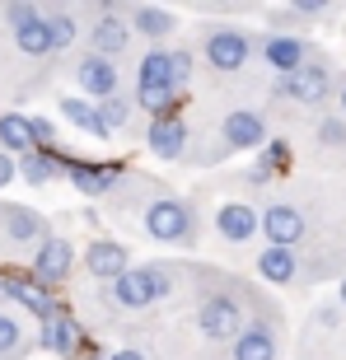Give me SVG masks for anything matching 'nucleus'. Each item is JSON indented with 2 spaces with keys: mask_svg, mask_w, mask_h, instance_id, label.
Instances as JSON below:
<instances>
[{
  "mask_svg": "<svg viewBox=\"0 0 346 360\" xmlns=\"http://www.w3.org/2000/svg\"><path fill=\"white\" fill-rule=\"evenodd\" d=\"M94 108H98V122L108 127V136H113V131H122V127L132 122V98H127L122 89H117V94H108V98H98Z\"/></svg>",
  "mask_w": 346,
  "mask_h": 360,
  "instance_id": "nucleus-27",
  "label": "nucleus"
},
{
  "mask_svg": "<svg viewBox=\"0 0 346 360\" xmlns=\"http://www.w3.org/2000/svg\"><path fill=\"white\" fill-rule=\"evenodd\" d=\"M286 164H290V146H286V141H267V150H262V164H257V169H262V174L271 178V174H281Z\"/></svg>",
  "mask_w": 346,
  "mask_h": 360,
  "instance_id": "nucleus-29",
  "label": "nucleus"
},
{
  "mask_svg": "<svg viewBox=\"0 0 346 360\" xmlns=\"http://www.w3.org/2000/svg\"><path fill=\"white\" fill-rule=\"evenodd\" d=\"M5 281V285H0V295H10L14 304H24L28 314H33V319L38 323H47L56 314V300H52V290H42L38 281L33 276H0Z\"/></svg>",
  "mask_w": 346,
  "mask_h": 360,
  "instance_id": "nucleus-13",
  "label": "nucleus"
},
{
  "mask_svg": "<svg viewBox=\"0 0 346 360\" xmlns=\"http://www.w3.org/2000/svg\"><path fill=\"white\" fill-rule=\"evenodd\" d=\"M323 10H328L323 0H295L290 5V14H300V19H314V14H323Z\"/></svg>",
  "mask_w": 346,
  "mask_h": 360,
  "instance_id": "nucleus-34",
  "label": "nucleus"
},
{
  "mask_svg": "<svg viewBox=\"0 0 346 360\" xmlns=\"http://www.w3.org/2000/svg\"><path fill=\"white\" fill-rule=\"evenodd\" d=\"M108 360H150V356H141V351H113Z\"/></svg>",
  "mask_w": 346,
  "mask_h": 360,
  "instance_id": "nucleus-36",
  "label": "nucleus"
},
{
  "mask_svg": "<svg viewBox=\"0 0 346 360\" xmlns=\"http://www.w3.org/2000/svg\"><path fill=\"white\" fill-rule=\"evenodd\" d=\"M61 112H66L75 127H80L84 136H94V141H108V127L98 122V108L84 103V98H61Z\"/></svg>",
  "mask_w": 346,
  "mask_h": 360,
  "instance_id": "nucleus-26",
  "label": "nucleus"
},
{
  "mask_svg": "<svg viewBox=\"0 0 346 360\" xmlns=\"http://www.w3.org/2000/svg\"><path fill=\"white\" fill-rule=\"evenodd\" d=\"M136 80H141V94H155V89H169V94H173L169 52H146V56H141V70H136Z\"/></svg>",
  "mask_w": 346,
  "mask_h": 360,
  "instance_id": "nucleus-22",
  "label": "nucleus"
},
{
  "mask_svg": "<svg viewBox=\"0 0 346 360\" xmlns=\"http://www.w3.org/2000/svg\"><path fill=\"white\" fill-rule=\"evenodd\" d=\"M127 42H132V24H127V19H117V14L103 5V14L89 24V52L113 61V56L127 52Z\"/></svg>",
  "mask_w": 346,
  "mask_h": 360,
  "instance_id": "nucleus-10",
  "label": "nucleus"
},
{
  "mask_svg": "<svg viewBox=\"0 0 346 360\" xmlns=\"http://www.w3.org/2000/svg\"><path fill=\"white\" fill-rule=\"evenodd\" d=\"M56 169H66L70 183L80 187L84 197H103L113 187L122 183V164H84V160H66L61 150H56Z\"/></svg>",
  "mask_w": 346,
  "mask_h": 360,
  "instance_id": "nucleus-8",
  "label": "nucleus"
},
{
  "mask_svg": "<svg viewBox=\"0 0 346 360\" xmlns=\"http://www.w3.org/2000/svg\"><path fill=\"white\" fill-rule=\"evenodd\" d=\"M70 267H75V248H70L66 239L47 234V239L38 243V253H33V281H38L42 290H52V285H61V281L70 276Z\"/></svg>",
  "mask_w": 346,
  "mask_h": 360,
  "instance_id": "nucleus-6",
  "label": "nucleus"
},
{
  "mask_svg": "<svg viewBox=\"0 0 346 360\" xmlns=\"http://www.w3.org/2000/svg\"><path fill=\"white\" fill-rule=\"evenodd\" d=\"M14 169H19V178H24V183L42 187L47 178L56 174V146H47V150H28V155L14 164Z\"/></svg>",
  "mask_w": 346,
  "mask_h": 360,
  "instance_id": "nucleus-25",
  "label": "nucleus"
},
{
  "mask_svg": "<svg viewBox=\"0 0 346 360\" xmlns=\"http://www.w3.org/2000/svg\"><path fill=\"white\" fill-rule=\"evenodd\" d=\"M75 84H80L89 98H108V94H117V89H122V80H117V61L84 52L80 61H75Z\"/></svg>",
  "mask_w": 346,
  "mask_h": 360,
  "instance_id": "nucleus-9",
  "label": "nucleus"
},
{
  "mask_svg": "<svg viewBox=\"0 0 346 360\" xmlns=\"http://www.w3.org/2000/svg\"><path fill=\"white\" fill-rule=\"evenodd\" d=\"M337 98H342V112H346V84H342V94H337Z\"/></svg>",
  "mask_w": 346,
  "mask_h": 360,
  "instance_id": "nucleus-37",
  "label": "nucleus"
},
{
  "mask_svg": "<svg viewBox=\"0 0 346 360\" xmlns=\"http://www.w3.org/2000/svg\"><path fill=\"white\" fill-rule=\"evenodd\" d=\"M14 42H19V52H24V56H47V52H52L47 14H38V19H28V24H19V28H14Z\"/></svg>",
  "mask_w": 346,
  "mask_h": 360,
  "instance_id": "nucleus-23",
  "label": "nucleus"
},
{
  "mask_svg": "<svg viewBox=\"0 0 346 360\" xmlns=\"http://www.w3.org/2000/svg\"><path fill=\"white\" fill-rule=\"evenodd\" d=\"M146 146L155 160H178L187 146V127L173 112H164V117H150V131H146Z\"/></svg>",
  "mask_w": 346,
  "mask_h": 360,
  "instance_id": "nucleus-15",
  "label": "nucleus"
},
{
  "mask_svg": "<svg viewBox=\"0 0 346 360\" xmlns=\"http://www.w3.org/2000/svg\"><path fill=\"white\" fill-rule=\"evenodd\" d=\"M262 61L271 70H281V75H290V70H300L309 61V52H305V42H300V38L271 33V38H262Z\"/></svg>",
  "mask_w": 346,
  "mask_h": 360,
  "instance_id": "nucleus-18",
  "label": "nucleus"
},
{
  "mask_svg": "<svg viewBox=\"0 0 346 360\" xmlns=\"http://www.w3.org/2000/svg\"><path fill=\"white\" fill-rule=\"evenodd\" d=\"M38 342H42V351H56V356H75V351H80V323H75V314H70V309H56L52 319L42 323Z\"/></svg>",
  "mask_w": 346,
  "mask_h": 360,
  "instance_id": "nucleus-16",
  "label": "nucleus"
},
{
  "mask_svg": "<svg viewBox=\"0 0 346 360\" xmlns=\"http://www.w3.org/2000/svg\"><path fill=\"white\" fill-rule=\"evenodd\" d=\"M243 304H239V295H229V290H215L201 300L197 309V328L201 337H211V342H234V337L243 333Z\"/></svg>",
  "mask_w": 346,
  "mask_h": 360,
  "instance_id": "nucleus-3",
  "label": "nucleus"
},
{
  "mask_svg": "<svg viewBox=\"0 0 346 360\" xmlns=\"http://www.w3.org/2000/svg\"><path fill=\"white\" fill-rule=\"evenodd\" d=\"M257 229L267 234L271 248H295V243L305 239V211L290 206V201H276V206H267L257 215Z\"/></svg>",
  "mask_w": 346,
  "mask_h": 360,
  "instance_id": "nucleus-7",
  "label": "nucleus"
},
{
  "mask_svg": "<svg viewBox=\"0 0 346 360\" xmlns=\"http://www.w3.org/2000/svg\"><path fill=\"white\" fill-rule=\"evenodd\" d=\"M24 347V328L10 319V314H0V360L5 356H14V351Z\"/></svg>",
  "mask_w": 346,
  "mask_h": 360,
  "instance_id": "nucleus-30",
  "label": "nucleus"
},
{
  "mask_svg": "<svg viewBox=\"0 0 346 360\" xmlns=\"http://www.w3.org/2000/svg\"><path fill=\"white\" fill-rule=\"evenodd\" d=\"M215 229H220V239H229V243H248L257 234V211L243 206V201H225V206L215 211Z\"/></svg>",
  "mask_w": 346,
  "mask_h": 360,
  "instance_id": "nucleus-17",
  "label": "nucleus"
},
{
  "mask_svg": "<svg viewBox=\"0 0 346 360\" xmlns=\"http://www.w3.org/2000/svg\"><path fill=\"white\" fill-rule=\"evenodd\" d=\"M47 33H52V52L56 47H70L80 24H75V14H47Z\"/></svg>",
  "mask_w": 346,
  "mask_h": 360,
  "instance_id": "nucleus-28",
  "label": "nucleus"
},
{
  "mask_svg": "<svg viewBox=\"0 0 346 360\" xmlns=\"http://www.w3.org/2000/svg\"><path fill=\"white\" fill-rule=\"evenodd\" d=\"M319 141L323 146H346V122L342 117H323L319 122Z\"/></svg>",
  "mask_w": 346,
  "mask_h": 360,
  "instance_id": "nucleus-32",
  "label": "nucleus"
},
{
  "mask_svg": "<svg viewBox=\"0 0 346 360\" xmlns=\"http://www.w3.org/2000/svg\"><path fill=\"white\" fill-rule=\"evenodd\" d=\"M169 295V271L164 267H127L117 281H108V300L122 309H146Z\"/></svg>",
  "mask_w": 346,
  "mask_h": 360,
  "instance_id": "nucleus-2",
  "label": "nucleus"
},
{
  "mask_svg": "<svg viewBox=\"0 0 346 360\" xmlns=\"http://www.w3.org/2000/svg\"><path fill=\"white\" fill-rule=\"evenodd\" d=\"M257 271H262L267 285H290V281L300 276L295 248H262V253H257Z\"/></svg>",
  "mask_w": 346,
  "mask_h": 360,
  "instance_id": "nucleus-20",
  "label": "nucleus"
},
{
  "mask_svg": "<svg viewBox=\"0 0 346 360\" xmlns=\"http://www.w3.org/2000/svg\"><path fill=\"white\" fill-rule=\"evenodd\" d=\"M132 33H146V38H169L173 33V14L160 5H136L132 10Z\"/></svg>",
  "mask_w": 346,
  "mask_h": 360,
  "instance_id": "nucleus-24",
  "label": "nucleus"
},
{
  "mask_svg": "<svg viewBox=\"0 0 346 360\" xmlns=\"http://www.w3.org/2000/svg\"><path fill=\"white\" fill-rule=\"evenodd\" d=\"M146 234L160 243H192L197 239V211L183 197H160L146 206Z\"/></svg>",
  "mask_w": 346,
  "mask_h": 360,
  "instance_id": "nucleus-1",
  "label": "nucleus"
},
{
  "mask_svg": "<svg viewBox=\"0 0 346 360\" xmlns=\"http://www.w3.org/2000/svg\"><path fill=\"white\" fill-rule=\"evenodd\" d=\"M0 225H5V234L19 239V243H42V239H47L42 215L28 211V206H0Z\"/></svg>",
  "mask_w": 346,
  "mask_h": 360,
  "instance_id": "nucleus-19",
  "label": "nucleus"
},
{
  "mask_svg": "<svg viewBox=\"0 0 346 360\" xmlns=\"http://www.w3.org/2000/svg\"><path fill=\"white\" fill-rule=\"evenodd\" d=\"M276 94H281V98H295V103H323V98L333 94V75H328L323 61H305L300 70L281 75Z\"/></svg>",
  "mask_w": 346,
  "mask_h": 360,
  "instance_id": "nucleus-5",
  "label": "nucleus"
},
{
  "mask_svg": "<svg viewBox=\"0 0 346 360\" xmlns=\"http://www.w3.org/2000/svg\"><path fill=\"white\" fill-rule=\"evenodd\" d=\"M342 304H346V276H342Z\"/></svg>",
  "mask_w": 346,
  "mask_h": 360,
  "instance_id": "nucleus-38",
  "label": "nucleus"
},
{
  "mask_svg": "<svg viewBox=\"0 0 346 360\" xmlns=\"http://www.w3.org/2000/svg\"><path fill=\"white\" fill-rule=\"evenodd\" d=\"M169 70H173V94L192 80V52H169Z\"/></svg>",
  "mask_w": 346,
  "mask_h": 360,
  "instance_id": "nucleus-31",
  "label": "nucleus"
},
{
  "mask_svg": "<svg viewBox=\"0 0 346 360\" xmlns=\"http://www.w3.org/2000/svg\"><path fill=\"white\" fill-rule=\"evenodd\" d=\"M229 356L234 360H276V333H271V323L267 319H248L243 333L234 337Z\"/></svg>",
  "mask_w": 346,
  "mask_h": 360,
  "instance_id": "nucleus-14",
  "label": "nucleus"
},
{
  "mask_svg": "<svg viewBox=\"0 0 346 360\" xmlns=\"http://www.w3.org/2000/svg\"><path fill=\"white\" fill-rule=\"evenodd\" d=\"M201 56H206L215 70H239V66H248V56H253V38H248L243 28L215 24V28H206Z\"/></svg>",
  "mask_w": 346,
  "mask_h": 360,
  "instance_id": "nucleus-4",
  "label": "nucleus"
},
{
  "mask_svg": "<svg viewBox=\"0 0 346 360\" xmlns=\"http://www.w3.org/2000/svg\"><path fill=\"white\" fill-rule=\"evenodd\" d=\"M84 267H89V276L98 281H117L122 271L132 267V248L117 239H94L89 248H84Z\"/></svg>",
  "mask_w": 346,
  "mask_h": 360,
  "instance_id": "nucleus-11",
  "label": "nucleus"
},
{
  "mask_svg": "<svg viewBox=\"0 0 346 360\" xmlns=\"http://www.w3.org/2000/svg\"><path fill=\"white\" fill-rule=\"evenodd\" d=\"M38 5H24V0H14V5H5V19H10V24L14 28H19V24H28V19H38Z\"/></svg>",
  "mask_w": 346,
  "mask_h": 360,
  "instance_id": "nucleus-33",
  "label": "nucleus"
},
{
  "mask_svg": "<svg viewBox=\"0 0 346 360\" xmlns=\"http://www.w3.org/2000/svg\"><path fill=\"white\" fill-rule=\"evenodd\" d=\"M28 150H38L33 146V127H28V117H19V112H5L0 117V155H19L24 160Z\"/></svg>",
  "mask_w": 346,
  "mask_h": 360,
  "instance_id": "nucleus-21",
  "label": "nucleus"
},
{
  "mask_svg": "<svg viewBox=\"0 0 346 360\" xmlns=\"http://www.w3.org/2000/svg\"><path fill=\"white\" fill-rule=\"evenodd\" d=\"M14 174H19V169H14V160H10V155H0V187L10 183V178H14Z\"/></svg>",
  "mask_w": 346,
  "mask_h": 360,
  "instance_id": "nucleus-35",
  "label": "nucleus"
},
{
  "mask_svg": "<svg viewBox=\"0 0 346 360\" xmlns=\"http://www.w3.org/2000/svg\"><path fill=\"white\" fill-rule=\"evenodd\" d=\"M0 285H5V281H0Z\"/></svg>",
  "mask_w": 346,
  "mask_h": 360,
  "instance_id": "nucleus-39",
  "label": "nucleus"
},
{
  "mask_svg": "<svg viewBox=\"0 0 346 360\" xmlns=\"http://www.w3.org/2000/svg\"><path fill=\"white\" fill-rule=\"evenodd\" d=\"M220 136H225L229 150H257V146H267V122L257 117L253 108H234L220 122Z\"/></svg>",
  "mask_w": 346,
  "mask_h": 360,
  "instance_id": "nucleus-12",
  "label": "nucleus"
}]
</instances>
